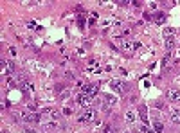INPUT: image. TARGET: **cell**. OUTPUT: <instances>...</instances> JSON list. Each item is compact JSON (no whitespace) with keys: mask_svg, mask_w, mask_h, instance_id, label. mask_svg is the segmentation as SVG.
<instances>
[{"mask_svg":"<svg viewBox=\"0 0 180 133\" xmlns=\"http://www.w3.org/2000/svg\"><path fill=\"white\" fill-rule=\"evenodd\" d=\"M110 86H112V90H114V92H119V94L128 92V85L124 81H121V79H112L110 81Z\"/></svg>","mask_w":180,"mask_h":133,"instance_id":"cell-1","label":"cell"},{"mask_svg":"<svg viewBox=\"0 0 180 133\" xmlns=\"http://www.w3.org/2000/svg\"><path fill=\"white\" fill-rule=\"evenodd\" d=\"M78 104H79L81 108L88 110V108H90V104H92V97H88L86 94H83V92H81V94L78 95Z\"/></svg>","mask_w":180,"mask_h":133,"instance_id":"cell-2","label":"cell"},{"mask_svg":"<svg viewBox=\"0 0 180 133\" xmlns=\"http://www.w3.org/2000/svg\"><path fill=\"white\" fill-rule=\"evenodd\" d=\"M97 92H99V86H97V85H86V86L83 88V94H86L88 97L97 95Z\"/></svg>","mask_w":180,"mask_h":133,"instance_id":"cell-3","label":"cell"},{"mask_svg":"<svg viewBox=\"0 0 180 133\" xmlns=\"http://www.w3.org/2000/svg\"><path fill=\"white\" fill-rule=\"evenodd\" d=\"M94 119H96V113L92 112V110H86L85 113L79 115V121L81 122H90V121H94Z\"/></svg>","mask_w":180,"mask_h":133,"instance_id":"cell-4","label":"cell"},{"mask_svg":"<svg viewBox=\"0 0 180 133\" xmlns=\"http://www.w3.org/2000/svg\"><path fill=\"white\" fill-rule=\"evenodd\" d=\"M20 88H22V90H27V92H34L33 83H31V81H27V79H24V77L20 79Z\"/></svg>","mask_w":180,"mask_h":133,"instance_id":"cell-5","label":"cell"},{"mask_svg":"<svg viewBox=\"0 0 180 133\" xmlns=\"http://www.w3.org/2000/svg\"><path fill=\"white\" fill-rule=\"evenodd\" d=\"M168 97L171 101H180V92L175 90V88H171V90H168Z\"/></svg>","mask_w":180,"mask_h":133,"instance_id":"cell-6","label":"cell"},{"mask_svg":"<svg viewBox=\"0 0 180 133\" xmlns=\"http://www.w3.org/2000/svg\"><path fill=\"white\" fill-rule=\"evenodd\" d=\"M2 65H4V70L7 72V76L15 70V63H13V61H2Z\"/></svg>","mask_w":180,"mask_h":133,"instance_id":"cell-7","label":"cell"},{"mask_svg":"<svg viewBox=\"0 0 180 133\" xmlns=\"http://www.w3.org/2000/svg\"><path fill=\"white\" fill-rule=\"evenodd\" d=\"M173 47H175V40H173V36H171V38H166V51L169 52Z\"/></svg>","mask_w":180,"mask_h":133,"instance_id":"cell-8","label":"cell"},{"mask_svg":"<svg viewBox=\"0 0 180 133\" xmlns=\"http://www.w3.org/2000/svg\"><path fill=\"white\" fill-rule=\"evenodd\" d=\"M22 117H24V119H25L27 122H38V119H40L38 115H25V113L22 115Z\"/></svg>","mask_w":180,"mask_h":133,"instance_id":"cell-9","label":"cell"},{"mask_svg":"<svg viewBox=\"0 0 180 133\" xmlns=\"http://www.w3.org/2000/svg\"><path fill=\"white\" fill-rule=\"evenodd\" d=\"M171 121H173L175 124H180V113H178V112H173V113H171Z\"/></svg>","mask_w":180,"mask_h":133,"instance_id":"cell-10","label":"cell"},{"mask_svg":"<svg viewBox=\"0 0 180 133\" xmlns=\"http://www.w3.org/2000/svg\"><path fill=\"white\" fill-rule=\"evenodd\" d=\"M105 101H106L108 104H115V97H114V95H108V94H106V95H105Z\"/></svg>","mask_w":180,"mask_h":133,"instance_id":"cell-11","label":"cell"},{"mask_svg":"<svg viewBox=\"0 0 180 133\" xmlns=\"http://www.w3.org/2000/svg\"><path fill=\"white\" fill-rule=\"evenodd\" d=\"M164 20H166V14H164V13H159V14H157V20H155V22H157V24H162Z\"/></svg>","mask_w":180,"mask_h":133,"instance_id":"cell-12","label":"cell"},{"mask_svg":"<svg viewBox=\"0 0 180 133\" xmlns=\"http://www.w3.org/2000/svg\"><path fill=\"white\" fill-rule=\"evenodd\" d=\"M153 126H155V131H157V133H160V131L164 129V126H162V122H159V121H157V122H155Z\"/></svg>","mask_w":180,"mask_h":133,"instance_id":"cell-13","label":"cell"},{"mask_svg":"<svg viewBox=\"0 0 180 133\" xmlns=\"http://www.w3.org/2000/svg\"><path fill=\"white\" fill-rule=\"evenodd\" d=\"M126 121H128V122H133V121H135V113H133V112H128V113H126Z\"/></svg>","mask_w":180,"mask_h":133,"instance_id":"cell-14","label":"cell"},{"mask_svg":"<svg viewBox=\"0 0 180 133\" xmlns=\"http://www.w3.org/2000/svg\"><path fill=\"white\" fill-rule=\"evenodd\" d=\"M121 49H123V51H126V52H128V51H130V49H131V45H130V43H128V41H123V43H121Z\"/></svg>","mask_w":180,"mask_h":133,"instance_id":"cell-15","label":"cell"},{"mask_svg":"<svg viewBox=\"0 0 180 133\" xmlns=\"http://www.w3.org/2000/svg\"><path fill=\"white\" fill-rule=\"evenodd\" d=\"M171 34H173V29H171V27H168V29L164 31V36H166V38H171Z\"/></svg>","mask_w":180,"mask_h":133,"instance_id":"cell-16","label":"cell"},{"mask_svg":"<svg viewBox=\"0 0 180 133\" xmlns=\"http://www.w3.org/2000/svg\"><path fill=\"white\" fill-rule=\"evenodd\" d=\"M47 113H49L52 119H58V112H54V110H47Z\"/></svg>","mask_w":180,"mask_h":133,"instance_id":"cell-17","label":"cell"},{"mask_svg":"<svg viewBox=\"0 0 180 133\" xmlns=\"http://www.w3.org/2000/svg\"><path fill=\"white\" fill-rule=\"evenodd\" d=\"M105 133H117V131L112 128V126H106V128H105Z\"/></svg>","mask_w":180,"mask_h":133,"instance_id":"cell-18","label":"cell"},{"mask_svg":"<svg viewBox=\"0 0 180 133\" xmlns=\"http://www.w3.org/2000/svg\"><path fill=\"white\" fill-rule=\"evenodd\" d=\"M141 131H142V133H155L153 129H150V128H146V126H142V128H141Z\"/></svg>","mask_w":180,"mask_h":133,"instance_id":"cell-19","label":"cell"},{"mask_svg":"<svg viewBox=\"0 0 180 133\" xmlns=\"http://www.w3.org/2000/svg\"><path fill=\"white\" fill-rule=\"evenodd\" d=\"M169 59H171V56H169V52H168V54L164 56V59H162V63L166 65V63H169Z\"/></svg>","mask_w":180,"mask_h":133,"instance_id":"cell-20","label":"cell"},{"mask_svg":"<svg viewBox=\"0 0 180 133\" xmlns=\"http://www.w3.org/2000/svg\"><path fill=\"white\" fill-rule=\"evenodd\" d=\"M78 25H79V27H83V25H85V18H81V16L78 18Z\"/></svg>","mask_w":180,"mask_h":133,"instance_id":"cell-21","label":"cell"},{"mask_svg":"<svg viewBox=\"0 0 180 133\" xmlns=\"http://www.w3.org/2000/svg\"><path fill=\"white\" fill-rule=\"evenodd\" d=\"M131 49H141V43H139V41H135V43H131Z\"/></svg>","mask_w":180,"mask_h":133,"instance_id":"cell-22","label":"cell"},{"mask_svg":"<svg viewBox=\"0 0 180 133\" xmlns=\"http://www.w3.org/2000/svg\"><path fill=\"white\" fill-rule=\"evenodd\" d=\"M65 77H67V79H74V74H72V72H67Z\"/></svg>","mask_w":180,"mask_h":133,"instance_id":"cell-23","label":"cell"}]
</instances>
